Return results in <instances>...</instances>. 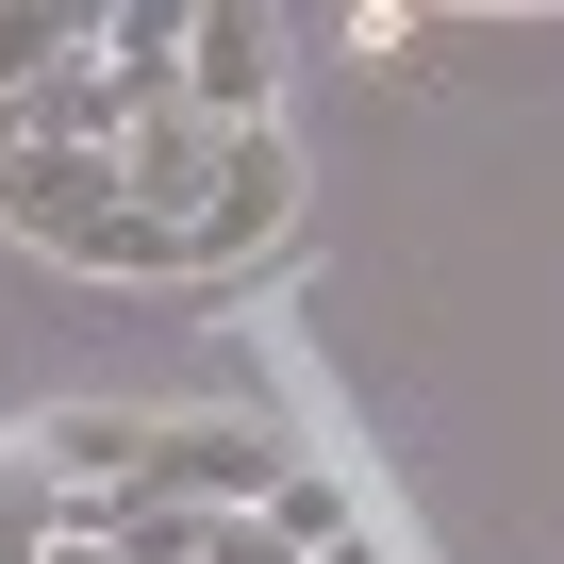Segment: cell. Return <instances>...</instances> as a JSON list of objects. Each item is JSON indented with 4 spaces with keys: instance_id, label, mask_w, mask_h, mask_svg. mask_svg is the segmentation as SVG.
Here are the masks:
<instances>
[{
    "instance_id": "cell-1",
    "label": "cell",
    "mask_w": 564,
    "mask_h": 564,
    "mask_svg": "<svg viewBox=\"0 0 564 564\" xmlns=\"http://www.w3.org/2000/svg\"><path fill=\"white\" fill-rule=\"evenodd\" d=\"M0 232L51 249V265H100V282L166 265V232L117 199V150H34V133H18V100H0Z\"/></svg>"
},
{
    "instance_id": "cell-2",
    "label": "cell",
    "mask_w": 564,
    "mask_h": 564,
    "mask_svg": "<svg viewBox=\"0 0 564 564\" xmlns=\"http://www.w3.org/2000/svg\"><path fill=\"white\" fill-rule=\"evenodd\" d=\"M166 51H183V0H0V100L51 84V67H133V84H166Z\"/></svg>"
},
{
    "instance_id": "cell-3",
    "label": "cell",
    "mask_w": 564,
    "mask_h": 564,
    "mask_svg": "<svg viewBox=\"0 0 564 564\" xmlns=\"http://www.w3.org/2000/svg\"><path fill=\"white\" fill-rule=\"evenodd\" d=\"M166 100H183L199 133H265V117H282V18H265V0H183Z\"/></svg>"
},
{
    "instance_id": "cell-4",
    "label": "cell",
    "mask_w": 564,
    "mask_h": 564,
    "mask_svg": "<svg viewBox=\"0 0 564 564\" xmlns=\"http://www.w3.org/2000/svg\"><path fill=\"white\" fill-rule=\"evenodd\" d=\"M300 465L265 415H150V481L133 498H183V514H265V481Z\"/></svg>"
},
{
    "instance_id": "cell-5",
    "label": "cell",
    "mask_w": 564,
    "mask_h": 564,
    "mask_svg": "<svg viewBox=\"0 0 564 564\" xmlns=\"http://www.w3.org/2000/svg\"><path fill=\"white\" fill-rule=\"evenodd\" d=\"M282 216H300V150H282V117H265V133H216V199L183 216V265H249Z\"/></svg>"
},
{
    "instance_id": "cell-6",
    "label": "cell",
    "mask_w": 564,
    "mask_h": 564,
    "mask_svg": "<svg viewBox=\"0 0 564 564\" xmlns=\"http://www.w3.org/2000/svg\"><path fill=\"white\" fill-rule=\"evenodd\" d=\"M117 199H133V216H150V232H166V265H183V216H199V199H216V133H199V117H183V100H150V117H133V133H117Z\"/></svg>"
},
{
    "instance_id": "cell-7",
    "label": "cell",
    "mask_w": 564,
    "mask_h": 564,
    "mask_svg": "<svg viewBox=\"0 0 564 564\" xmlns=\"http://www.w3.org/2000/svg\"><path fill=\"white\" fill-rule=\"evenodd\" d=\"M18 448H34L67 498H133V481H150V415H117V399H84V415H34Z\"/></svg>"
},
{
    "instance_id": "cell-8",
    "label": "cell",
    "mask_w": 564,
    "mask_h": 564,
    "mask_svg": "<svg viewBox=\"0 0 564 564\" xmlns=\"http://www.w3.org/2000/svg\"><path fill=\"white\" fill-rule=\"evenodd\" d=\"M51 547H67V481L34 448H0V564H51Z\"/></svg>"
},
{
    "instance_id": "cell-9",
    "label": "cell",
    "mask_w": 564,
    "mask_h": 564,
    "mask_svg": "<svg viewBox=\"0 0 564 564\" xmlns=\"http://www.w3.org/2000/svg\"><path fill=\"white\" fill-rule=\"evenodd\" d=\"M265 531H282V547H300V564H316L333 531H366V498H349L333 465H282V481H265Z\"/></svg>"
},
{
    "instance_id": "cell-10",
    "label": "cell",
    "mask_w": 564,
    "mask_h": 564,
    "mask_svg": "<svg viewBox=\"0 0 564 564\" xmlns=\"http://www.w3.org/2000/svg\"><path fill=\"white\" fill-rule=\"evenodd\" d=\"M349 51H366V67H415V51H432V0H349Z\"/></svg>"
},
{
    "instance_id": "cell-11",
    "label": "cell",
    "mask_w": 564,
    "mask_h": 564,
    "mask_svg": "<svg viewBox=\"0 0 564 564\" xmlns=\"http://www.w3.org/2000/svg\"><path fill=\"white\" fill-rule=\"evenodd\" d=\"M199 564H300V547H282L265 514H199Z\"/></svg>"
},
{
    "instance_id": "cell-12",
    "label": "cell",
    "mask_w": 564,
    "mask_h": 564,
    "mask_svg": "<svg viewBox=\"0 0 564 564\" xmlns=\"http://www.w3.org/2000/svg\"><path fill=\"white\" fill-rule=\"evenodd\" d=\"M316 564H382V531H333V547H316Z\"/></svg>"
},
{
    "instance_id": "cell-13",
    "label": "cell",
    "mask_w": 564,
    "mask_h": 564,
    "mask_svg": "<svg viewBox=\"0 0 564 564\" xmlns=\"http://www.w3.org/2000/svg\"><path fill=\"white\" fill-rule=\"evenodd\" d=\"M432 18H448V0H432ZM514 18H531V0H514Z\"/></svg>"
}]
</instances>
